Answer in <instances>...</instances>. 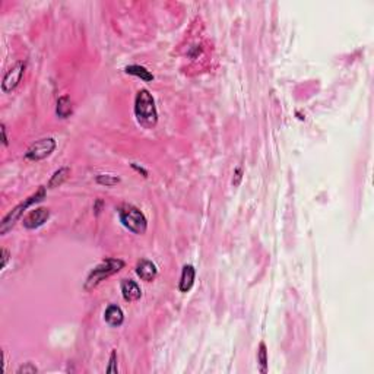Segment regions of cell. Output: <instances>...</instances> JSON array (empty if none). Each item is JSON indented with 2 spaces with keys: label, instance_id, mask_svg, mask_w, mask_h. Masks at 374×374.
I'll use <instances>...</instances> for the list:
<instances>
[{
  "label": "cell",
  "instance_id": "cell-1",
  "mask_svg": "<svg viewBox=\"0 0 374 374\" xmlns=\"http://www.w3.org/2000/svg\"><path fill=\"white\" fill-rule=\"evenodd\" d=\"M134 116L143 127H154L158 122V113L154 97L146 89H140L134 98Z\"/></svg>",
  "mask_w": 374,
  "mask_h": 374
},
{
  "label": "cell",
  "instance_id": "cell-2",
  "mask_svg": "<svg viewBox=\"0 0 374 374\" xmlns=\"http://www.w3.org/2000/svg\"><path fill=\"white\" fill-rule=\"evenodd\" d=\"M123 266H125V262H123L122 259H116V257H108V259H106L104 262H101L98 266H95V267L89 272V275H88V278H86V281H85V290H86V291L94 290V288H95L100 282H103L106 278H108V276L117 273L120 269H123Z\"/></svg>",
  "mask_w": 374,
  "mask_h": 374
},
{
  "label": "cell",
  "instance_id": "cell-3",
  "mask_svg": "<svg viewBox=\"0 0 374 374\" xmlns=\"http://www.w3.org/2000/svg\"><path fill=\"white\" fill-rule=\"evenodd\" d=\"M44 197H46V187H40L38 191H35L32 196H29L28 199H25L24 202H21L18 206H15V208L1 219V222H0V234L4 236V234L16 224V221L22 216V214H24L31 205H34V203L43 200Z\"/></svg>",
  "mask_w": 374,
  "mask_h": 374
},
{
  "label": "cell",
  "instance_id": "cell-4",
  "mask_svg": "<svg viewBox=\"0 0 374 374\" xmlns=\"http://www.w3.org/2000/svg\"><path fill=\"white\" fill-rule=\"evenodd\" d=\"M119 216L126 228L134 234H145L148 228V221L145 215L133 205H123L119 209Z\"/></svg>",
  "mask_w": 374,
  "mask_h": 374
},
{
  "label": "cell",
  "instance_id": "cell-5",
  "mask_svg": "<svg viewBox=\"0 0 374 374\" xmlns=\"http://www.w3.org/2000/svg\"><path fill=\"white\" fill-rule=\"evenodd\" d=\"M56 149V140L53 137H44L37 142H34L25 152L27 160L29 161H40L52 155V152Z\"/></svg>",
  "mask_w": 374,
  "mask_h": 374
},
{
  "label": "cell",
  "instance_id": "cell-6",
  "mask_svg": "<svg viewBox=\"0 0 374 374\" xmlns=\"http://www.w3.org/2000/svg\"><path fill=\"white\" fill-rule=\"evenodd\" d=\"M24 72H25V62H18L15 66H12L3 76V80H1L3 92H6V94L12 92L19 85V82L24 76Z\"/></svg>",
  "mask_w": 374,
  "mask_h": 374
},
{
  "label": "cell",
  "instance_id": "cell-7",
  "mask_svg": "<svg viewBox=\"0 0 374 374\" xmlns=\"http://www.w3.org/2000/svg\"><path fill=\"white\" fill-rule=\"evenodd\" d=\"M50 218V211L47 208H37L34 211H31L25 218H24V227L28 230H35L41 225H44L47 222V219Z\"/></svg>",
  "mask_w": 374,
  "mask_h": 374
},
{
  "label": "cell",
  "instance_id": "cell-8",
  "mask_svg": "<svg viewBox=\"0 0 374 374\" xmlns=\"http://www.w3.org/2000/svg\"><path fill=\"white\" fill-rule=\"evenodd\" d=\"M136 273L137 276L142 279V281H146V282H151L157 278V273H158V269L155 266V263H152L151 260H140L136 266Z\"/></svg>",
  "mask_w": 374,
  "mask_h": 374
},
{
  "label": "cell",
  "instance_id": "cell-9",
  "mask_svg": "<svg viewBox=\"0 0 374 374\" xmlns=\"http://www.w3.org/2000/svg\"><path fill=\"white\" fill-rule=\"evenodd\" d=\"M120 288H122V294H123V298L126 301H136L142 297L140 287L132 279H123Z\"/></svg>",
  "mask_w": 374,
  "mask_h": 374
},
{
  "label": "cell",
  "instance_id": "cell-10",
  "mask_svg": "<svg viewBox=\"0 0 374 374\" xmlns=\"http://www.w3.org/2000/svg\"><path fill=\"white\" fill-rule=\"evenodd\" d=\"M104 319L110 326L119 327V326H122V323L125 320V314H123V310L119 306H108L106 313H104Z\"/></svg>",
  "mask_w": 374,
  "mask_h": 374
},
{
  "label": "cell",
  "instance_id": "cell-11",
  "mask_svg": "<svg viewBox=\"0 0 374 374\" xmlns=\"http://www.w3.org/2000/svg\"><path fill=\"white\" fill-rule=\"evenodd\" d=\"M194 276H196L194 267H193L191 265H186V266L183 267L182 278H180V284H179V288H180L182 293L190 291V288H191L193 284H194Z\"/></svg>",
  "mask_w": 374,
  "mask_h": 374
},
{
  "label": "cell",
  "instance_id": "cell-12",
  "mask_svg": "<svg viewBox=\"0 0 374 374\" xmlns=\"http://www.w3.org/2000/svg\"><path fill=\"white\" fill-rule=\"evenodd\" d=\"M126 73H129V75H133V76H137V78H140L142 80H145V82H151V80H154V75L146 69V67H143V66H139V64H132V66H127L125 69Z\"/></svg>",
  "mask_w": 374,
  "mask_h": 374
},
{
  "label": "cell",
  "instance_id": "cell-13",
  "mask_svg": "<svg viewBox=\"0 0 374 374\" xmlns=\"http://www.w3.org/2000/svg\"><path fill=\"white\" fill-rule=\"evenodd\" d=\"M56 113H57V116L62 117V119H66V117H69V116L72 114V101H70V98H69L67 95L60 97V98L57 100Z\"/></svg>",
  "mask_w": 374,
  "mask_h": 374
},
{
  "label": "cell",
  "instance_id": "cell-14",
  "mask_svg": "<svg viewBox=\"0 0 374 374\" xmlns=\"http://www.w3.org/2000/svg\"><path fill=\"white\" fill-rule=\"evenodd\" d=\"M69 174H70V168H67V167L59 168V170L52 176V179H50V182H49V188H54V187L62 186L63 183L67 180Z\"/></svg>",
  "mask_w": 374,
  "mask_h": 374
},
{
  "label": "cell",
  "instance_id": "cell-15",
  "mask_svg": "<svg viewBox=\"0 0 374 374\" xmlns=\"http://www.w3.org/2000/svg\"><path fill=\"white\" fill-rule=\"evenodd\" d=\"M257 361H259V364H260V372L265 374L267 372V351H266V345H265L263 342L259 345Z\"/></svg>",
  "mask_w": 374,
  "mask_h": 374
},
{
  "label": "cell",
  "instance_id": "cell-16",
  "mask_svg": "<svg viewBox=\"0 0 374 374\" xmlns=\"http://www.w3.org/2000/svg\"><path fill=\"white\" fill-rule=\"evenodd\" d=\"M119 182H120V179L116 177V176H111V174H100V176L97 177V183H98V185H103V186L107 187L114 186V185H117Z\"/></svg>",
  "mask_w": 374,
  "mask_h": 374
},
{
  "label": "cell",
  "instance_id": "cell-17",
  "mask_svg": "<svg viewBox=\"0 0 374 374\" xmlns=\"http://www.w3.org/2000/svg\"><path fill=\"white\" fill-rule=\"evenodd\" d=\"M119 369H117V352L113 351L111 355H110V363H108V367H107V373H117Z\"/></svg>",
  "mask_w": 374,
  "mask_h": 374
},
{
  "label": "cell",
  "instance_id": "cell-18",
  "mask_svg": "<svg viewBox=\"0 0 374 374\" xmlns=\"http://www.w3.org/2000/svg\"><path fill=\"white\" fill-rule=\"evenodd\" d=\"M38 372L37 370V367L32 364V363H27L25 366H21L19 369H18V374H35Z\"/></svg>",
  "mask_w": 374,
  "mask_h": 374
},
{
  "label": "cell",
  "instance_id": "cell-19",
  "mask_svg": "<svg viewBox=\"0 0 374 374\" xmlns=\"http://www.w3.org/2000/svg\"><path fill=\"white\" fill-rule=\"evenodd\" d=\"M9 251L6 249L1 250V269H4L6 267V265H7V262H9Z\"/></svg>",
  "mask_w": 374,
  "mask_h": 374
},
{
  "label": "cell",
  "instance_id": "cell-20",
  "mask_svg": "<svg viewBox=\"0 0 374 374\" xmlns=\"http://www.w3.org/2000/svg\"><path fill=\"white\" fill-rule=\"evenodd\" d=\"M241 174H243V170H241V168H237V170H236V173H234V176H236V180H233V185H234V186H239V185H240V182H241V177H243Z\"/></svg>",
  "mask_w": 374,
  "mask_h": 374
},
{
  "label": "cell",
  "instance_id": "cell-21",
  "mask_svg": "<svg viewBox=\"0 0 374 374\" xmlns=\"http://www.w3.org/2000/svg\"><path fill=\"white\" fill-rule=\"evenodd\" d=\"M1 137H3V145L7 146L9 140H7V134H6V126L1 125Z\"/></svg>",
  "mask_w": 374,
  "mask_h": 374
},
{
  "label": "cell",
  "instance_id": "cell-22",
  "mask_svg": "<svg viewBox=\"0 0 374 374\" xmlns=\"http://www.w3.org/2000/svg\"><path fill=\"white\" fill-rule=\"evenodd\" d=\"M132 167H133V168H134L137 173H142V176H143V177H148V173H146V170H143L142 167H137L136 164H132Z\"/></svg>",
  "mask_w": 374,
  "mask_h": 374
},
{
  "label": "cell",
  "instance_id": "cell-23",
  "mask_svg": "<svg viewBox=\"0 0 374 374\" xmlns=\"http://www.w3.org/2000/svg\"><path fill=\"white\" fill-rule=\"evenodd\" d=\"M101 205H103V202H101V200H98V202H97V206L94 208V211H95V214H97V215L100 214V206H101Z\"/></svg>",
  "mask_w": 374,
  "mask_h": 374
}]
</instances>
